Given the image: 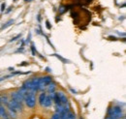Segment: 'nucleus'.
<instances>
[{
	"mask_svg": "<svg viewBox=\"0 0 126 119\" xmlns=\"http://www.w3.org/2000/svg\"><path fill=\"white\" fill-rule=\"evenodd\" d=\"M31 50H32V55H36V50H35V46L33 44H31Z\"/></svg>",
	"mask_w": 126,
	"mask_h": 119,
	"instance_id": "aec40b11",
	"label": "nucleus"
},
{
	"mask_svg": "<svg viewBox=\"0 0 126 119\" xmlns=\"http://www.w3.org/2000/svg\"><path fill=\"white\" fill-rule=\"evenodd\" d=\"M67 10H68V8H67V7H65V6H61V7L59 8L58 12H59V14L61 15V14H63V13H65Z\"/></svg>",
	"mask_w": 126,
	"mask_h": 119,
	"instance_id": "f3484780",
	"label": "nucleus"
},
{
	"mask_svg": "<svg viewBox=\"0 0 126 119\" xmlns=\"http://www.w3.org/2000/svg\"><path fill=\"white\" fill-rule=\"evenodd\" d=\"M2 104V100H1V96H0V105Z\"/></svg>",
	"mask_w": 126,
	"mask_h": 119,
	"instance_id": "bb28decb",
	"label": "nucleus"
},
{
	"mask_svg": "<svg viewBox=\"0 0 126 119\" xmlns=\"http://www.w3.org/2000/svg\"><path fill=\"white\" fill-rule=\"evenodd\" d=\"M21 37V34H18V35H16V37H14V38H12L11 40H10V42H15V41H16L18 38H20Z\"/></svg>",
	"mask_w": 126,
	"mask_h": 119,
	"instance_id": "6ab92c4d",
	"label": "nucleus"
},
{
	"mask_svg": "<svg viewBox=\"0 0 126 119\" xmlns=\"http://www.w3.org/2000/svg\"><path fill=\"white\" fill-rule=\"evenodd\" d=\"M26 65H28V63H22V64H18V66L20 67V66H26Z\"/></svg>",
	"mask_w": 126,
	"mask_h": 119,
	"instance_id": "393cba45",
	"label": "nucleus"
},
{
	"mask_svg": "<svg viewBox=\"0 0 126 119\" xmlns=\"http://www.w3.org/2000/svg\"><path fill=\"white\" fill-rule=\"evenodd\" d=\"M10 96H11V99L15 100V101L18 102V103H20V104H23V103H24V98H23V95H22V94H21L19 91L12 92V93L10 94Z\"/></svg>",
	"mask_w": 126,
	"mask_h": 119,
	"instance_id": "39448f33",
	"label": "nucleus"
},
{
	"mask_svg": "<svg viewBox=\"0 0 126 119\" xmlns=\"http://www.w3.org/2000/svg\"><path fill=\"white\" fill-rule=\"evenodd\" d=\"M23 98H24V103H25V104H26L29 108H34V107H35V105H36V96H35V92L28 90V91L24 94Z\"/></svg>",
	"mask_w": 126,
	"mask_h": 119,
	"instance_id": "f03ea898",
	"label": "nucleus"
},
{
	"mask_svg": "<svg viewBox=\"0 0 126 119\" xmlns=\"http://www.w3.org/2000/svg\"><path fill=\"white\" fill-rule=\"evenodd\" d=\"M0 117H2V119H11L7 112V109L2 104L0 105Z\"/></svg>",
	"mask_w": 126,
	"mask_h": 119,
	"instance_id": "6e6552de",
	"label": "nucleus"
},
{
	"mask_svg": "<svg viewBox=\"0 0 126 119\" xmlns=\"http://www.w3.org/2000/svg\"><path fill=\"white\" fill-rule=\"evenodd\" d=\"M52 55H53V56H55V57H57V58H58L59 60H61V61H62L63 63H69V60H67V59H65V58H63L62 56L58 55L57 53H53Z\"/></svg>",
	"mask_w": 126,
	"mask_h": 119,
	"instance_id": "dca6fc26",
	"label": "nucleus"
},
{
	"mask_svg": "<svg viewBox=\"0 0 126 119\" xmlns=\"http://www.w3.org/2000/svg\"><path fill=\"white\" fill-rule=\"evenodd\" d=\"M56 94H57V96L59 97V100H60L61 104H68V98H67V96H66L63 92H56Z\"/></svg>",
	"mask_w": 126,
	"mask_h": 119,
	"instance_id": "1a4fd4ad",
	"label": "nucleus"
},
{
	"mask_svg": "<svg viewBox=\"0 0 126 119\" xmlns=\"http://www.w3.org/2000/svg\"><path fill=\"white\" fill-rule=\"evenodd\" d=\"M46 26H47V29H50V28H51V26H50V24H49V21H48V20L46 21Z\"/></svg>",
	"mask_w": 126,
	"mask_h": 119,
	"instance_id": "4be33fe9",
	"label": "nucleus"
},
{
	"mask_svg": "<svg viewBox=\"0 0 126 119\" xmlns=\"http://www.w3.org/2000/svg\"><path fill=\"white\" fill-rule=\"evenodd\" d=\"M71 91H72V92H73V93H74V94H76V93H77V91H76V90L72 89V88H71Z\"/></svg>",
	"mask_w": 126,
	"mask_h": 119,
	"instance_id": "a878e982",
	"label": "nucleus"
},
{
	"mask_svg": "<svg viewBox=\"0 0 126 119\" xmlns=\"http://www.w3.org/2000/svg\"><path fill=\"white\" fill-rule=\"evenodd\" d=\"M50 119H61V114L60 113H57V112H55L52 116H51V118Z\"/></svg>",
	"mask_w": 126,
	"mask_h": 119,
	"instance_id": "a211bd4d",
	"label": "nucleus"
},
{
	"mask_svg": "<svg viewBox=\"0 0 126 119\" xmlns=\"http://www.w3.org/2000/svg\"><path fill=\"white\" fill-rule=\"evenodd\" d=\"M108 115L116 119L123 118V110L120 106H110L108 108Z\"/></svg>",
	"mask_w": 126,
	"mask_h": 119,
	"instance_id": "7ed1b4c3",
	"label": "nucleus"
},
{
	"mask_svg": "<svg viewBox=\"0 0 126 119\" xmlns=\"http://www.w3.org/2000/svg\"><path fill=\"white\" fill-rule=\"evenodd\" d=\"M109 40H114V41H115L116 38H115V37H112V36H110V37H109Z\"/></svg>",
	"mask_w": 126,
	"mask_h": 119,
	"instance_id": "b1692460",
	"label": "nucleus"
},
{
	"mask_svg": "<svg viewBox=\"0 0 126 119\" xmlns=\"http://www.w3.org/2000/svg\"><path fill=\"white\" fill-rule=\"evenodd\" d=\"M11 75H4V76H1L0 77V81H2V80H4V79H6V78H8V77H10Z\"/></svg>",
	"mask_w": 126,
	"mask_h": 119,
	"instance_id": "412c9836",
	"label": "nucleus"
},
{
	"mask_svg": "<svg viewBox=\"0 0 126 119\" xmlns=\"http://www.w3.org/2000/svg\"><path fill=\"white\" fill-rule=\"evenodd\" d=\"M13 23H14V19H11V20H9L8 22H6V24L2 25V27H1V30H3V29H5V28H7V27H9V26H11Z\"/></svg>",
	"mask_w": 126,
	"mask_h": 119,
	"instance_id": "2eb2a0df",
	"label": "nucleus"
},
{
	"mask_svg": "<svg viewBox=\"0 0 126 119\" xmlns=\"http://www.w3.org/2000/svg\"><path fill=\"white\" fill-rule=\"evenodd\" d=\"M76 118H77L76 114L73 113V112H70V111H68V112H66L64 114H61V119H76Z\"/></svg>",
	"mask_w": 126,
	"mask_h": 119,
	"instance_id": "9d476101",
	"label": "nucleus"
},
{
	"mask_svg": "<svg viewBox=\"0 0 126 119\" xmlns=\"http://www.w3.org/2000/svg\"><path fill=\"white\" fill-rule=\"evenodd\" d=\"M22 87H24L25 89L33 91V92H37L40 90V83H39V77H33L30 79H27L23 82Z\"/></svg>",
	"mask_w": 126,
	"mask_h": 119,
	"instance_id": "f257e3e1",
	"label": "nucleus"
},
{
	"mask_svg": "<svg viewBox=\"0 0 126 119\" xmlns=\"http://www.w3.org/2000/svg\"><path fill=\"white\" fill-rule=\"evenodd\" d=\"M52 81V77L50 75L46 76H40L39 77V83H40V90H43L46 86H47Z\"/></svg>",
	"mask_w": 126,
	"mask_h": 119,
	"instance_id": "20e7f679",
	"label": "nucleus"
},
{
	"mask_svg": "<svg viewBox=\"0 0 126 119\" xmlns=\"http://www.w3.org/2000/svg\"><path fill=\"white\" fill-rule=\"evenodd\" d=\"M8 104H10L15 110H16V112H22V110H23V107H22V104H20V103H18V102H16L15 100H13V99H11L10 101H9V103Z\"/></svg>",
	"mask_w": 126,
	"mask_h": 119,
	"instance_id": "423d86ee",
	"label": "nucleus"
},
{
	"mask_svg": "<svg viewBox=\"0 0 126 119\" xmlns=\"http://www.w3.org/2000/svg\"><path fill=\"white\" fill-rule=\"evenodd\" d=\"M25 1H26V2H28V1H32V0H25Z\"/></svg>",
	"mask_w": 126,
	"mask_h": 119,
	"instance_id": "cd10ccee",
	"label": "nucleus"
},
{
	"mask_svg": "<svg viewBox=\"0 0 126 119\" xmlns=\"http://www.w3.org/2000/svg\"><path fill=\"white\" fill-rule=\"evenodd\" d=\"M6 107H7V112H8V114H9V116H10V118L11 119H16L17 118V115H16V110L10 105V104H6Z\"/></svg>",
	"mask_w": 126,
	"mask_h": 119,
	"instance_id": "0eeeda50",
	"label": "nucleus"
},
{
	"mask_svg": "<svg viewBox=\"0 0 126 119\" xmlns=\"http://www.w3.org/2000/svg\"><path fill=\"white\" fill-rule=\"evenodd\" d=\"M46 96H47V93H46V92H42V93L40 94L39 98H38L39 104H40V105H41V106H43V104H44V101H45V98H46Z\"/></svg>",
	"mask_w": 126,
	"mask_h": 119,
	"instance_id": "f8f14e48",
	"label": "nucleus"
},
{
	"mask_svg": "<svg viewBox=\"0 0 126 119\" xmlns=\"http://www.w3.org/2000/svg\"><path fill=\"white\" fill-rule=\"evenodd\" d=\"M5 8H6V5H5V3H3V4L1 5V12H4Z\"/></svg>",
	"mask_w": 126,
	"mask_h": 119,
	"instance_id": "5701e85b",
	"label": "nucleus"
},
{
	"mask_svg": "<svg viewBox=\"0 0 126 119\" xmlns=\"http://www.w3.org/2000/svg\"><path fill=\"white\" fill-rule=\"evenodd\" d=\"M1 100H2V104H8L9 103V101H10V99H9V96L8 95H2L1 96Z\"/></svg>",
	"mask_w": 126,
	"mask_h": 119,
	"instance_id": "ddd939ff",
	"label": "nucleus"
},
{
	"mask_svg": "<svg viewBox=\"0 0 126 119\" xmlns=\"http://www.w3.org/2000/svg\"><path fill=\"white\" fill-rule=\"evenodd\" d=\"M55 87H56V85H55L54 83L50 82V83L47 85V90H48V92H49V93H50V92H54V90H55Z\"/></svg>",
	"mask_w": 126,
	"mask_h": 119,
	"instance_id": "4468645a",
	"label": "nucleus"
},
{
	"mask_svg": "<svg viewBox=\"0 0 126 119\" xmlns=\"http://www.w3.org/2000/svg\"><path fill=\"white\" fill-rule=\"evenodd\" d=\"M52 104V99L50 98V96L49 95H47L46 96V98H45V101H44V104H43V106H45V107H48V106H50Z\"/></svg>",
	"mask_w": 126,
	"mask_h": 119,
	"instance_id": "9b49d317",
	"label": "nucleus"
}]
</instances>
